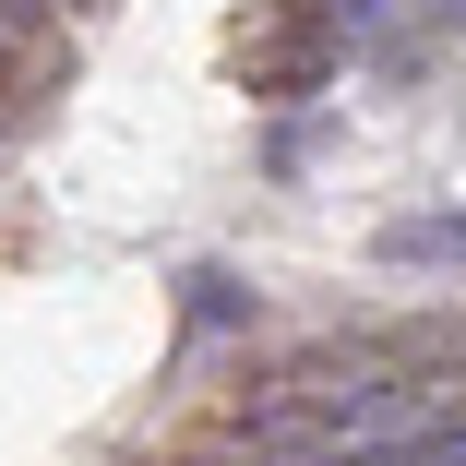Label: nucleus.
I'll use <instances>...</instances> for the list:
<instances>
[{
    "label": "nucleus",
    "mask_w": 466,
    "mask_h": 466,
    "mask_svg": "<svg viewBox=\"0 0 466 466\" xmlns=\"http://www.w3.org/2000/svg\"><path fill=\"white\" fill-rule=\"evenodd\" d=\"M383 263H466V216H395Z\"/></svg>",
    "instance_id": "1"
},
{
    "label": "nucleus",
    "mask_w": 466,
    "mask_h": 466,
    "mask_svg": "<svg viewBox=\"0 0 466 466\" xmlns=\"http://www.w3.org/2000/svg\"><path fill=\"white\" fill-rule=\"evenodd\" d=\"M192 311H204V323H239V311H251V299H239V288H228V275H192Z\"/></svg>",
    "instance_id": "2"
},
{
    "label": "nucleus",
    "mask_w": 466,
    "mask_h": 466,
    "mask_svg": "<svg viewBox=\"0 0 466 466\" xmlns=\"http://www.w3.org/2000/svg\"><path fill=\"white\" fill-rule=\"evenodd\" d=\"M0 36H13V48H36V36H48V0H0Z\"/></svg>",
    "instance_id": "3"
},
{
    "label": "nucleus",
    "mask_w": 466,
    "mask_h": 466,
    "mask_svg": "<svg viewBox=\"0 0 466 466\" xmlns=\"http://www.w3.org/2000/svg\"><path fill=\"white\" fill-rule=\"evenodd\" d=\"M370 13H383V0H335V25H370Z\"/></svg>",
    "instance_id": "4"
},
{
    "label": "nucleus",
    "mask_w": 466,
    "mask_h": 466,
    "mask_svg": "<svg viewBox=\"0 0 466 466\" xmlns=\"http://www.w3.org/2000/svg\"><path fill=\"white\" fill-rule=\"evenodd\" d=\"M431 13H442V25H466V0H431Z\"/></svg>",
    "instance_id": "5"
}]
</instances>
